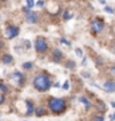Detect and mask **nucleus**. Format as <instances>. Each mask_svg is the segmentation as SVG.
I'll use <instances>...</instances> for the list:
<instances>
[{
	"label": "nucleus",
	"mask_w": 115,
	"mask_h": 121,
	"mask_svg": "<svg viewBox=\"0 0 115 121\" xmlns=\"http://www.w3.org/2000/svg\"><path fill=\"white\" fill-rule=\"evenodd\" d=\"M103 28H104V23H103L100 19H94V20L91 22V30L94 31V34L102 32Z\"/></svg>",
	"instance_id": "obj_6"
},
{
	"label": "nucleus",
	"mask_w": 115,
	"mask_h": 121,
	"mask_svg": "<svg viewBox=\"0 0 115 121\" xmlns=\"http://www.w3.org/2000/svg\"><path fill=\"white\" fill-rule=\"evenodd\" d=\"M3 47H4V43H3V42L0 40V48H3Z\"/></svg>",
	"instance_id": "obj_35"
},
{
	"label": "nucleus",
	"mask_w": 115,
	"mask_h": 121,
	"mask_svg": "<svg viewBox=\"0 0 115 121\" xmlns=\"http://www.w3.org/2000/svg\"><path fill=\"white\" fill-rule=\"evenodd\" d=\"M108 118H110V121H115V112L112 113V114H110V117H108Z\"/></svg>",
	"instance_id": "obj_30"
},
{
	"label": "nucleus",
	"mask_w": 115,
	"mask_h": 121,
	"mask_svg": "<svg viewBox=\"0 0 115 121\" xmlns=\"http://www.w3.org/2000/svg\"><path fill=\"white\" fill-rule=\"evenodd\" d=\"M0 121H1V120H0Z\"/></svg>",
	"instance_id": "obj_41"
},
{
	"label": "nucleus",
	"mask_w": 115,
	"mask_h": 121,
	"mask_svg": "<svg viewBox=\"0 0 115 121\" xmlns=\"http://www.w3.org/2000/svg\"><path fill=\"white\" fill-rule=\"evenodd\" d=\"M27 5H28L30 8H32V7L35 5V1L34 0H27Z\"/></svg>",
	"instance_id": "obj_27"
},
{
	"label": "nucleus",
	"mask_w": 115,
	"mask_h": 121,
	"mask_svg": "<svg viewBox=\"0 0 115 121\" xmlns=\"http://www.w3.org/2000/svg\"><path fill=\"white\" fill-rule=\"evenodd\" d=\"M80 75L83 78H86V79H90V78H91V73H90V71H82Z\"/></svg>",
	"instance_id": "obj_21"
},
{
	"label": "nucleus",
	"mask_w": 115,
	"mask_h": 121,
	"mask_svg": "<svg viewBox=\"0 0 115 121\" xmlns=\"http://www.w3.org/2000/svg\"><path fill=\"white\" fill-rule=\"evenodd\" d=\"M24 101H26V113H24V116L30 117V116H32V114H35V108H36V106H35L34 101L30 99V98H26Z\"/></svg>",
	"instance_id": "obj_7"
},
{
	"label": "nucleus",
	"mask_w": 115,
	"mask_h": 121,
	"mask_svg": "<svg viewBox=\"0 0 115 121\" xmlns=\"http://www.w3.org/2000/svg\"><path fill=\"white\" fill-rule=\"evenodd\" d=\"M24 121H28V120H24Z\"/></svg>",
	"instance_id": "obj_40"
},
{
	"label": "nucleus",
	"mask_w": 115,
	"mask_h": 121,
	"mask_svg": "<svg viewBox=\"0 0 115 121\" xmlns=\"http://www.w3.org/2000/svg\"><path fill=\"white\" fill-rule=\"evenodd\" d=\"M70 87H71V82H70V81H68V79H67V81H66V82L63 83V86H62V89H63V90H66V91H67L68 89H70Z\"/></svg>",
	"instance_id": "obj_20"
},
{
	"label": "nucleus",
	"mask_w": 115,
	"mask_h": 121,
	"mask_svg": "<svg viewBox=\"0 0 115 121\" xmlns=\"http://www.w3.org/2000/svg\"><path fill=\"white\" fill-rule=\"evenodd\" d=\"M75 54H76L79 58H83V50H82V48L76 47V48H75Z\"/></svg>",
	"instance_id": "obj_22"
},
{
	"label": "nucleus",
	"mask_w": 115,
	"mask_h": 121,
	"mask_svg": "<svg viewBox=\"0 0 115 121\" xmlns=\"http://www.w3.org/2000/svg\"><path fill=\"white\" fill-rule=\"evenodd\" d=\"M71 17H72V13H71V12H68V11L64 12V16H63L64 20H68V19H71Z\"/></svg>",
	"instance_id": "obj_24"
},
{
	"label": "nucleus",
	"mask_w": 115,
	"mask_h": 121,
	"mask_svg": "<svg viewBox=\"0 0 115 121\" xmlns=\"http://www.w3.org/2000/svg\"><path fill=\"white\" fill-rule=\"evenodd\" d=\"M38 5L39 7H43L44 5V1H38Z\"/></svg>",
	"instance_id": "obj_33"
},
{
	"label": "nucleus",
	"mask_w": 115,
	"mask_h": 121,
	"mask_svg": "<svg viewBox=\"0 0 115 121\" xmlns=\"http://www.w3.org/2000/svg\"><path fill=\"white\" fill-rule=\"evenodd\" d=\"M51 59L52 62H55V63H60L62 59H63V52L60 51L59 48H54L52 50V54H51Z\"/></svg>",
	"instance_id": "obj_9"
},
{
	"label": "nucleus",
	"mask_w": 115,
	"mask_h": 121,
	"mask_svg": "<svg viewBox=\"0 0 115 121\" xmlns=\"http://www.w3.org/2000/svg\"><path fill=\"white\" fill-rule=\"evenodd\" d=\"M34 47H35V50H36L38 52H46L48 50V43H47L46 39L40 36V38H36Z\"/></svg>",
	"instance_id": "obj_4"
},
{
	"label": "nucleus",
	"mask_w": 115,
	"mask_h": 121,
	"mask_svg": "<svg viewBox=\"0 0 115 121\" xmlns=\"http://www.w3.org/2000/svg\"><path fill=\"white\" fill-rule=\"evenodd\" d=\"M111 106H112V108H115V101H111Z\"/></svg>",
	"instance_id": "obj_37"
},
{
	"label": "nucleus",
	"mask_w": 115,
	"mask_h": 121,
	"mask_svg": "<svg viewBox=\"0 0 115 121\" xmlns=\"http://www.w3.org/2000/svg\"><path fill=\"white\" fill-rule=\"evenodd\" d=\"M92 121H104V116H103V113H96L92 116Z\"/></svg>",
	"instance_id": "obj_17"
},
{
	"label": "nucleus",
	"mask_w": 115,
	"mask_h": 121,
	"mask_svg": "<svg viewBox=\"0 0 115 121\" xmlns=\"http://www.w3.org/2000/svg\"><path fill=\"white\" fill-rule=\"evenodd\" d=\"M102 90H104L106 93H115V81H106V82L102 85Z\"/></svg>",
	"instance_id": "obj_10"
},
{
	"label": "nucleus",
	"mask_w": 115,
	"mask_h": 121,
	"mask_svg": "<svg viewBox=\"0 0 115 121\" xmlns=\"http://www.w3.org/2000/svg\"><path fill=\"white\" fill-rule=\"evenodd\" d=\"M21 67L28 71V70H32V69H34V63H32V62H24V63L21 65Z\"/></svg>",
	"instance_id": "obj_18"
},
{
	"label": "nucleus",
	"mask_w": 115,
	"mask_h": 121,
	"mask_svg": "<svg viewBox=\"0 0 115 121\" xmlns=\"http://www.w3.org/2000/svg\"><path fill=\"white\" fill-rule=\"evenodd\" d=\"M99 3L100 4H106V0H99Z\"/></svg>",
	"instance_id": "obj_34"
},
{
	"label": "nucleus",
	"mask_w": 115,
	"mask_h": 121,
	"mask_svg": "<svg viewBox=\"0 0 115 121\" xmlns=\"http://www.w3.org/2000/svg\"><path fill=\"white\" fill-rule=\"evenodd\" d=\"M0 91H1V93H4V94L9 93V86L4 82V81H3V79H0Z\"/></svg>",
	"instance_id": "obj_15"
},
{
	"label": "nucleus",
	"mask_w": 115,
	"mask_h": 121,
	"mask_svg": "<svg viewBox=\"0 0 115 121\" xmlns=\"http://www.w3.org/2000/svg\"><path fill=\"white\" fill-rule=\"evenodd\" d=\"M5 102V97H4V93H1V91H0V106H1V105L4 104Z\"/></svg>",
	"instance_id": "obj_25"
},
{
	"label": "nucleus",
	"mask_w": 115,
	"mask_h": 121,
	"mask_svg": "<svg viewBox=\"0 0 115 121\" xmlns=\"http://www.w3.org/2000/svg\"><path fill=\"white\" fill-rule=\"evenodd\" d=\"M0 62H1V58H0Z\"/></svg>",
	"instance_id": "obj_39"
},
{
	"label": "nucleus",
	"mask_w": 115,
	"mask_h": 121,
	"mask_svg": "<svg viewBox=\"0 0 115 121\" xmlns=\"http://www.w3.org/2000/svg\"><path fill=\"white\" fill-rule=\"evenodd\" d=\"M104 11H106L107 13H112V12H114V8L110 7V5H106V7H104Z\"/></svg>",
	"instance_id": "obj_26"
},
{
	"label": "nucleus",
	"mask_w": 115,
	"mask_h": 121,
	"mask_svg": "<svg viewBox=\"0 0 115 121\" xmlns=\"http://www.w3.org/2000/svg\"><path fill=\"white\" fill-rule=\"evenodd\" d=\"M26 22L30 23V24H34V23L38 22V13L36 12H32L31 11L30 13H27L26 15Z\"/></svg>",
	"instance_id": "obj_13"
},
{
	"label": "nucleus",
	"mask_w": 115,
	"mask_h": 121,
	"mask_svg": "<svg viewBox=\"0 0 115 121\" xmlns=\"http://www.w3.org/2000/svg\"><path fill=\"white\" fill-rule=\"evenodd\" d=\"M47 108L52 114L59 116V114H62V113H64L67 110V101L64 98H62V97L51 95L47 99Z\"/></svg>",
	"instance_id": "obj_2"
},
{
	"label": "nucleus",
	"mask_w": 115,
	"mask_h": 121,
	"mask_svg": "<svg viewBox=\"0 0 115 121\" xmlns=\"http://www.w3.org/2000/svg\"><path fill=\"white\" fill-rule=\"evenodd\" d=\"M60 43L64 44V46H71V43H70V40H67L66 38H60Z\"/></svg>",
	"instance_id": "obj_23"
},
{
	"label": "nucleus",
	"mask_w": 115,
	"mask_h": 121,
	"mask_svg": "<svg viewBox=\"0 0 115 121\" xmlns=\"http://www.w3.org/2000/svg\"><path fill=\"white\" fill-rule=\"evenodd\" d=\"M1 1H7V0H1Z\"/></svg>",
	"instance_id": "obj_38"
},
{
	"label": "nucleus",
	"mask_w": 115,
	"mask_h": 121,
	"mask_svg": "<svg viewBox=\"0 0 115 121\" xmlns=\"http://www.w3.org/2000/svg\"><path fill=\"white\" fill-rule=\"evenodd\" d=\"M17 35H19V27L16 26H7V28H5L4 31V36L7 39H13L16 38Z\"/></svg>",
	"instance_id": "obj_5"
},
{
	"label": "nucleus",
	"mask_w": 115,
	"mask_h": 121,
	"mask_svg": "<svg viewBox=\"0 0 115 121\" xmlns=\"http://www.w3.org/2000/svg\"><path fill=\"white\" fill-rule=\"evenodd\" d=\"M78 101H79V104L83 105V108H84L86 110H90V109L94 106L92 102L90 101V98L88 97H86V95H79V97H78Z\"/></svg>",
	"instance_id": "obj_8"
},
{
	"label": "nucleus",
	"mask_w": 115,
	"mask_h": 121,
	"mask_svg": "<svg viewBox=\"0 0 115 121\" xmlns=\"http://www.w3.org/2000/svg\"><path fill=\"white\" fill-rule=\"evenodd\" d=\"M66 69H68V70H75V67H76V63L74 62L72 59H67L66 60Z\"/></svg>",
	"instance_id": "obj_16"
},
{
	"label": "nucleus",
	"mask_w": 115,
	"mask_h": 121,
	"mask_svg": "<svg viewBox=\"0 0 115 121\" xmlns=\"http://www.w3.org/2000/svg\"><path fill=\"white\" fill-rule=\"evenodd\" d=\"M108 71H110V74L112 75V77H115V65H114V66H111Z\"/></svg>",
	"instance_id": "obj_28"
},
{
	"label": "nucleus",
	"mask_w": 115,
	"mask_h": 121,
	"mask_svg": "<svg viewBox=\"0 0 115 121\" xmlns=\"http://www.w3.org/2000/svg\"><path fill=\"white\" fill-rule=\"evenodd\" d=\"M60 86H62V85H60L59 82H55V83H54V87H55V89H59Z\"/></svg>",
	"instance_id": "obj_32"
},
{
	"label": "nucleus",
	"mask_w": 115,
	"mask_h": 121,
	"mask_svg": "<svg viewBox=\"0 0 115 121\" xmlns=\"http://www.w3.org/2000/svg\"><path fill=\"white\" fill-rule=\"evenodd\" d=\"M112 52L115 54V42H114V44H112Z\"/></svg>",
	"instance_id": "obj_36"
},
{
	"label": "nucleus",
	"mask_w": 115,
	"mask_h": 121,
	"mask_svg": "<svg viewBox=\"0 0 115 121\" xmlns=\"http://www.w3.org/2000/svg\"><path fill=\"white\" fill-rule=\"evenodd\" d=\"M8 79L13 83V85H16V86L21 87L24 83H26V74H23L21 71L15 70L13 73H11L8 75Z\"/></svg>",
	"instance_id": "obj_3"
},
{
	"label": "nucleus",
	"mask_w": 115,
	"mask_h": 121,
	"mask_svg": "<svg viewBox=\"0 0 115 121\" xmlns=\"http://www.w3.org/2000/svg\"><path fill=\"white\" fill-rule=\"evenodd\" d=\"M48 108H46V106H36L35 108V116L36 117H44L48 114Z\"/></svg>",
	"instance_id": "obj_11"
},
{
	"label": "nucleus",
	"mask_w": 115,
	"mask_h": 121,
	"mask_svg": "<svg viewBox=\"0 0 115 121\" xmlns=\"http://www.w3.org/2000/svg\"><path fill=\"white\" fill-rule=\"evenodd\" d=\"M94 108L98 110L99 113H104L107 110V106H106V104L103 102L102 99H96L95 101V105H94Z\"/></svg>",
	"instance_id": "obj_12"
},
{
	"label": "nucleus",
	"mask_w": 115,
	"mask_h": 121,
	"mask_svg": "<svg viewBox=\"0 0 115 121\" xmlns=\"http://www.w3.org/2000/svg\"><path fill=\"white\" fill-rule=\"evenodd\" d=\"M94 63L96 67H102L103 66V59L100 58V56H95L94 58Z\"/></svg>",
	"instance_id": "obj_19"
},
{
	"label": "nucleus",
	"mask_w": 115,
	"mask_h": 121,
	"mask_svg": "<svg viewBox=\"0 0 115 121\" xmlns=\"http://www.w3.org/2000/svg\"><path fill=\"white\" fill-rule=\"evenodd\" d=\"M12 62H13V56L11 54H8V52L3 54V56H1V63L3 65H11Z\"/></svg>",
	"instance_id": "obj_14"
},
{
	"label": "nucleus",
	"mask_w": 115,
	"mask_h": 121,
	"mask_svg": "<svg viewBox=\"0 0 115 121\" xmlns=\"http://www.w3.org/2000/svg\"><path fill=\"white\" fill-rule=\"evenodd\" d=\"M54 83L55 82L52 79V75H50L47 73H38L32 78V86L40 93L48 91L51 87H54Z\"/></svg>",
	"instance_id": "obj_1"
},
{
	"label": "nucleus",
	"mask_w": 115,
	"mask_h": 121,
	"mask_svg": "<svg viewBox=\"0 0 115 121\" xmlns=\"http://www.w3.org/2000/svg\"><path fill=\"white\" fill-rule=\"evenodd\" d=\"M82 66H87V58L83 56V59H82Z\"/></svg>",
	"instance_id": "obj_29"
},
{
	"label": "nucleus",
	"mask_w": 115,
	"mask_h": 121,
	"mask_svg": "<svg viewBox=\"0 0 115 121\" xmlns=\"http://www.w3.org/2000/svg\"><path fill=\"white\" fill-rule=\"evenodd\" d=\"M23 43H26V47H27V48H30V47H31V44H30V40H24Z\"/></svg>",
	"instance_id": "obj_31"
}]
</instances>
